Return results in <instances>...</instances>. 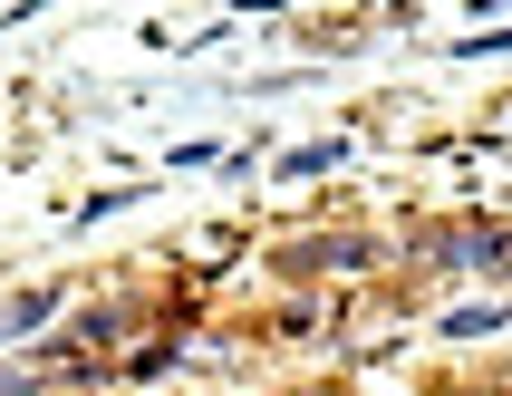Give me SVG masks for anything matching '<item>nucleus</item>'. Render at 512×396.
Masks as SVG:
<instances>
[{"instance_id":"2","label":"nucleus","mask_w":512,"mask_h":396,"mask_svg":"<svg viewBox=\"0 0 512 396\" xmlns=\"http://www.w3.org/2000/svg\"><path fill=\"white\" fill-rule=\"evenodd\" d=\"M503 319H512V300H474V310H445V319H435V339H493Z\"/></svg>"},{"instance_id":"5","label":"nucleus","mask_w":512,"mask_h":396,"mask_svg":"<svg viewBox=\"0 0 512 396\" xmlns=\"http://www.w3.org/2000/svg\"><path fill=\"white\" fill-rule=\"evenodd\" d=\"M174 368H184V339H155V348L126 358V377H174Z\"/></svg>"},{"instance_id":"3","label":"nucleus","mask_w":512,"mask_h":396,"mask_svg":"<svg viewBox=\"0 0 512 396\" xmlns=\"http://www.w3.org/2000/svg\"><path fill=\"white\" fill-rule=\"evenodd\" d=\"M329 165H348V145H339V136H329V145H290L271 174H281V184H310V174H329Z\"/></svg>"},{"instance_id":"6","label":"nucleus","mask_w":512,"mask_h":396,"mask_svg":"<svg viewBox=\"0 0 512 396\" xmlns=\"http://www.w3.org/2000/svg\"><path fill=\"white\" fill-rule=\"evenodd\" d=\"M145 194V184H107V194H97V203H78V223H107V213H126V203H136Z\"/></svg>"},{"instance_id":"1","label":"nucleus","mask_w":512,"mask_h":396,"mask_svg":"<svg viewBox=\"0 0 512 396\" xmlns=\"http://www.w3.org/2000/svg\"><path fill=\"white\" fill-rule=\"evenodd\" d=\"M58 319V290H20V300H0V348H20L29 329H49Z\"/></svg>"},{"instance_id":"7","label":"nucleus","mask_w":512,"mask_h":396,"mask_svg":"<svg viewBox=\"0 0 512 396\" xmlns=\"http://www.w3.org/2000/svg\"><path fill=\"white\" fill-rule=\"evenodd\" d=\"M493 49H512V20H503V29H484V39H455V58H493Z\"/></svg>"},{"instance_id":"4","label":"nucleus","mask_w":512,"mask_h":396,"mask_svg":"<svg viewBox=\"0 0 512 396\" xmlns=\"http://www.w3.org/2000/svg\"><path fill=\"white\" fill-rule=\"evenodd\" d=\"M319 271H377V242L368 232H339V242H319Z\"/></svg>"}]
</instances>
